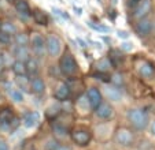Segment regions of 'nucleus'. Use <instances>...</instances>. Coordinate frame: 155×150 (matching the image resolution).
Returning <instances> with one entry per match:
<instances>
[{"label":"nucleus","mask_w":155,"mask_h":150,"mask_svg":"<svg viewBox=\"0 0 155 150\" xmlns=\"http://www.w3.org/2000/svg\"><path fill=\"white\" fill-rule=\"evenodd\" d=\"M59 70L66 77L76 75L77 70H78V64H77L76 59H74V56L70 52L63 53V56L61 58V60H59Z\"/></svg>","instance_id":"f257e3e1"},{"label":"nucleus","mask_w":155,"mask_h":150,"mask_svg":"<svg viewBox=\"0 0 155 150\" xmlns=\"http://www.w3.org/2000/svg\"><path fill=\"white\" fill-rule=\"evenodd\" d=\"M128 120L129 123L136 128V130H144L148 126V115L141 109H130L128 112Z\"/></svg>","instance_id":"f03ea898"},{"label":"nucleus","mask_w":155,"mask_h":150,"mask_svg":"<svg viewBox=\"0 0 155 150\" xmlns=\"http://www.w3.org/2000/svg\"><path fill=\"white\" fill-rule=\"evenodd\" d=\"M115 141L121 146L128 147L133 143L135 136H133V133L130 130H128V128H118L117 133H115Z\"/></svg>","instance_id":"7ed1b4c3"},{"label":"nucleus","mask_w":155,"mask_h":150,"mask_svg":"<svg viewBox=\"0 0 155 150\" xmlns=\"http://www.w3.org/2000/svg\"><path fill=\"white\" fill-rule=\"evenodd\" d=\"M45 46H47V52H48V55H50L51 58L58 56L59 53H61V51H62L61 40H59L58 36H54V34L48 36L47 42H45Z\"/></svg>","instance_id":"20e7f679"},{"label":"nucleus","mask_w":155,"mask_h":150,"mask_svg":"<svg viewBox=\"0 0 155 150\" xmlns=\"http://www.w3.org/2000/svg\"><path fill=\"white\" fill-rule=\"evenodd\" d=\"M87 98H88V102H89V107H91L92 109H96V108L102 104V93H100L99 89H96V87L88 89Z\"/></svg>","instance_id":"39448f33"},{"label":"nucleus","mask_w":155,"mask_h":150,"mask_svg":"<svg viewBox=\"0 0 155 150\" xmlns=\"http://www.w3.org/2000/svg\"><path fill=\"white\" fill-rule=\"evenodd\" d=\"M71 139L74 143L80 145V146H85L91 141V134L87 130H76L71 133Z\"/></svg>","instance_id":"423d86ee"},{"label":"nucleus","mask_w":155,"mask_h":150,"mask_svg":"<svg viewBox=\"0 0 155 150\" xmlns=\"http://www.w3.org/2000/svg\"><path fill=\"white\" fill-rule=\"evenodd\" d=\"M151 7H152L151 0H140L139 4L135 7V18L143 19V18L151 11Z\"/></svg>","instance_id":"0eeeda50"},{"label":"nucleus","mask_w":155,"mask_h":150,"mask_svg":"<svg viewBox=\"0 0 155 150\" xmlns=\"http://www.w3.org/2000/svg\"><path fill=\"white\" fill-rule=\"evenodd\" d=\"M95 113H96V116L99 119L107 120V119L113 117V115H114V109H113V107L110 104H107V102H102V104L95 109Z\"/></svg>","instance_id":"6e6552de"},{"label":"nucleus","mask_w":155,"mask_h":150,"mask_svg":"<svg viewBox=\"0 0 155 150\" xmlns=\"http://www.w3.org/2000/svg\"><path fill=\"white\" fill-rule=\"evenodd\" d=\"M69 95H70V87L64 83V82H61V83L55 87L54 97H55L58 101H64V100L69 98Z\"/></svg>","instance_id":"1a4fd4ad"},{"label":"nucleus","mask_w":155,"mask_h":150,"mask_svg":"<svg viewBox=\"0 0 155 150\" xmlns=\"http://www.w3.org/2000/svg\"><path fill=\"white\" fill-rule=\"evenodd\" d=\"M152 30V25L148 19H140L136 25V33H137L140 37H147V36L151 33Z\"/></svg>","instance_id":"9d476101"},{"label":"nucleus","mask_w":155,"mask_h":150,"mask_svg":"<svg viewBox=\"0 0 155 150\" xmlns=\"http://www.w3.org/2000/svg\"><path fill=\"white\" fill-rule=\"evenodd\" d=\"M38 121H40V115H38L37 112H29L24 116V119H22V123H24V126L26 128L36 127L38 124Z\"/></svg>","instance_id":"9b49d317"},{"label":"nucleus","mask_w":155,"mask_h":150,"mask_svg":"<svg viewBox=\"0 0 155 150\" xmlns=\"http://www.w3.org/2000/svg\"><path fill=\"white\" fill-rule=\"evenodd\" d=\"M30 42L33 45V49H35V52L41 55L44 51V38L40 33H33L32 37H30Z\"/></svg>","instance_id":"f8f14e48"},{"label":"nucleus","mask_w":155,"mask_h":150,"mask_svg":"<svg viewBox=\"0 0 155 150\" xmlns=\"http://www.w3.org/2000/svg\"><path fill=\"white\" fill-rule=\"evenodd\" d=\"M30 89L35 94H43L45 92V83L41 78H33L30 81Z\"/></svg>","instance_id":"ddd939ff"},{"label":"nucleus","mask_w":155,"mask_h":150,"mask_svg":"<svg viewBox=\"0 0 155 150\" xmlns=\"http://www.w3.org/2000/svg\"><path fill=\"white\" fill-rule=\"evenodd\" d=\"M104 94H106V97H107L110 101H114V102L120 101L121 98H122L120 90L115 89L114 86H106L104 87Z\"/></svg>","instance_id":"4468645a"},{"label":"nucleus","mask_w":155,"mask_h":150,"mask_svg":"<svg viewBox=\"0 0 155 150\" xmlns=\"http://www.w3.org/2000/svg\"><path fill=\"white\" fill-rule=\"evenodd\" d=\"M15 10L19 15H24V17H29L32 12H30V7L28 4L26 0H18L15 2Z\"/></svg>","instance_id":"2eb2a0df"},{"label":"nucleus","mask_w":155,"mask_h":150,"mask_svg":"<svg viewBox=\"0 0 155 150\" xmlns=\"http://www.w3.org/2000/svg\"><path fill=\"white\" fill-rule=\"evenodd\" d=\"M14 56L18 59V60H28L29 59V49H28V46L25 45H17L14 48Z\"/></svg>","instance_id":"dca6fc26"},{"label":"nucleus","mask_w":155,"mask_h":150,"mask_svg":"<svg viewBox=\"0 0 155 150\" xmlns=\"http://www.w3.org/2000/svg\"><path fill=\"white\" fill-rule=\"evenodd\" d=\"M139 71H140V74H141V77H143V78L150 79V78H152V75H154V67H152L150 63L144 61V63L140 64Z\"/></svg>","instance_id":"f3484780"},{"label":"nucleus","mask_w":155,"mask_h":150,"mask_svg":"<svg viewBox=\"0 0 155 150\" xmlns=\"http://www.w3.org/2000/svg\"><path fill=\"white\" fill-rule=\"evenodd\" d=\"M12 71L15 75H26L28 70H26V61L24 60H15L12 63Z\"/></svg>","instance_id":"a211bd4d"},{"label":"nucleus","mask_w":155,"mask_h":150,"mask_svg":"<svg viewBox=\"0 0 155 150\" xmlns=\"http://www.w3.org/2000/svg\"><path fill=\"white\" fill-rule=\"evenodd\" d=\"M32 17H33V19H35V22L37 23V25H41V26H45V25H48V18H47V15L44 14L43 11H38V10H36V11H33Z\"/></svg>","instance_id":"6ab92c4d"},{"label":"nucleus","mask_w":155,"mask_h":150,"mask_svg":"<svg viewBox=\"0 0 155 150\" xmlns=\"http://www.w3.org/2000/svg\"><path fill=\"white\" fill-rule=\"evenodd\" d=\"M52 131H54V135L58 136V138H64V136L68 135V130H66V127L64 126H62V124H52Z\"/></svg>","instance_id":"aec40b11"},{"label":"nucleus","mask_w":155,"mask_h":150,"mask_svg":"<svg viewBox=\"0 0 155 150\" xmlns=\"http://www.w3.org/2000/svg\"><path fill=\"white\" fill-rule=\"evenodd\" d=\"M26 70L29 74H37V71H38L37 60H36V59H32V58L28 59L26 60Z\"/></svg>","instance_id":"412c9836"},{"label":"nucleus","mask_w":155,"mask_h":150,"mask_svg":"<svg viewBox=\"0 0 155 150\" xmlns=\"http://www.w3.org/2000/svg\"><path fill=\"white\" fill-rule=\"evenodd\" d=\"M96 68H97V71H100V72L108 71V70L111 68V61H110V59H102V60H99L96 64Z\"/></svg>","instance_id":"4be33fe9"},{"label":"nucleus","mask_w":155,"mask_h":150,"mask_svg":"<svg viewBox=\"0 0 155 150\" xmlns=\"http://www.w3.org/2000/svg\"><path fill=\"white\" fill-rule=\"evenodd\" d=\"M0 30L7 33V34H15V33H17V27H15L14 23H11V22H3L0 25Z\"/></svg>","instance_id":"5701e85b"},{"label":"nucleus","mask_w":155,"mask_h":150,"mask_svg":"<svg viewBox=\"0 0 155 150\" xmlns=\"http://www.w3.org/2000/svg\"><path fill=\"white\" fill-rule=\"evenodd\" d=\"M15 42H17V45H25L26 46L28 44H29L30 38L28 37V34H25V33H15Z\"/></svg>","instance_id":"b1692460"},{"label":"nucleus","mask_w":155,"mask_h":150,"mask_svg":"<svg viewBox=\"0 0 155 150\" xmlns=\"http://www.w3.org/2000/svg\"><path fill=\"white\" fill-rule=\"evenodd\" d=\"M10 97H11V100L14 102H22L25 100V97H24V94H22V92L21 90H18V89H12V90H10Z\"/></svg>","instance_id":"393cba45"},{"label":"nucleus","mask_w":155,"mask_h":150,"mask_svg":"<svg viewBox=\"0 0 155 150\" xmlns=\"http://www.w3.org/2000/svg\"><path fill=\"white\" fill-rule=\"evenodd\" d=\"M88 26L91 27L92 30L99 32V33H108V32H110V29H108V27L103 26V25H97V23H94V22H88Z\"/></svg>","instance_id":"a878e982"},{"label":"nucleus","mask_w":155,"mask_h":150,"mask_svg":"<svg viewBox=\"0 0 155 150\" xmlns=\"http://www.w3.org/2000/svg\"><path fill=\"white\" fill-rule=\"evenodd\" d=\"M10 42H11V34H7V33L0 30V44L7 45V44H10Z\"/></svg>","instance_id":"bb28decb"},{"label":"nucleus","mask_w":155,"mask_h":150,"mask_svg":"<svg viewBox=\"0 0 155 150\" xmlns=\"http://www.w3.org/2000/svg\"><path fill=\"white\" fill-rule=\"evenodd\" d=\"M52 12H54V14H55V15H58V17H61L62 19H66V20L69 19V14H68V12L62 11V10L56 8V7H52Z\"/></svg>","instance_id":"cd10ccee"},{"label":"nucleus","mask_w":155,"mask_h":150,"mask_svg":"<svg viewBox=\"0 0 155 150\" xmlns=\"http://www.w3.org/2000/svg\"><path fill=\"white\" fill-rule=\"evenodd\" d=\"M28 82H29V79L26 75H17V83L19 86H26Z\"/></svg>","instance_id":"c85d7f7f"},{"label":"nucleus","mask_w":155,"mask_h":150,"mask_svg":"<svg viewBox=\"0 0 155 150\" xmlns=\"http://www.w3.org/2000/svg\"><path fill=\"white\" fill-rule=\"evenodd\" d=\"M111 82L114 85H122V82H124L122 75H121V74H114L111 77Z\"/></svg>","instance_id":"c756f323"},{"label":"nucleus","mask_w":155,"mask_h":150,"mask_svg":"<svg viewBox=\"0 0 155 150\" xmlns=\"http://www.w3.org/2000/svg\"><path fill=\"white\" fill-rule=\"evenodd\" d=\"M59 142H56V141H48V143H47V150H58V147H59Z\"/></svg>","instance_id":"7c9ffc66"},{"label":"nucleus","mask_w":155,"mask_h":150,"mask_svg":"<svg viewBox=\"0 0 155 150\" xmlns=\"http://www.w3.org/2000/svg\"><path fill=\"white\" fill-rule=\"evenodd\" d=\"M117 36H118V38H121V40H128L129 38V33L125 32V30H118Z\"/></svg>","instance_id":"2f4dec72"},{"label":"nucleus","mask_w":155,"mask_h":150,"mask_svg":"<svg viewBox=\"0 0 155 150\" xmlns=\"http://www.w3.org/2000/svg\"><path fill=\"white\" fill-rule=\"evenodd\" d=\"M121 48H122V51H126V52H129V51H132V49H133V44L124 42V44H121Z\"/></svg>","instance_id":"473e14b6"},{"label":"nucleus","mask_w":155,"mask_h":150,"mask_svg":"<svg viewBox=\"0 0 155 150\" xmlns=\"http://www.w3.org/2000/svg\"><path fill=\"white\" fill-rule=\"evenodd\" d=\"M18 124H19V120H18L17 117H12L11 123H10V126H11V128H17V127H18Z\"/></svg>","instance_id":"72a5a7b5"},{"label":"nucleus","mask_w":155,"mask_h":150,"mask_svg":"<svg viewBox=\"0 0 155 150\" xmlns=\"http://www.w3.org/2000/svg\"><path fill=\"white\" fill-rule=\"evenodd\" d=\"M0 150H10L8 145L6 141H0Z\"/></svg>","instance_id":"f704fd0d"},{"label":"nucleus","mask_w":155,"mask_h":150,"mask_svg":"<svg viewBox=\"0 0 155 150\" xmlns=\"http://www.w3.org/2000/svg\"><path fill=\"white\" fill-rule=\"evenodd\" d=\"M139 2H140V0H128V6L129 7H136L139 4Z\"/></svg>","instance_id":"c9c22d12"},{"label":"nucleus","mask_w":155,"mask_h":150,"mask_svg":"<svg viewBox=\"0 0 155 150\" xmlns=\"http://www.w3.org/2000/svg\"><path fill=\"white\" fill-rule=\"evenodd\" d=\"M77 42L80 44V46H81V48H85V46H87V42H85L82 38H80V37H77Z\"/></svg>","instance_id":"e433bc0d"},{"label":"nucleus","mask_w":155,"mask_h":150,"mask_svg":"<svg viewBox=\"0 0 155 150\" xmlns=\"http://www.w3.org/2000/svg\"><path fill=\"white\" fill-rule=\"evenodd\" d=\"M73 10H74V12H76L77 15H81V14H82V10L80 8V7H76V6H74V8H73Z\"/></svg>","instance_id":"4c0bfd02"},{"label":"nucleus","mask_w":155,"mask_h":150,"mask_svg":"<svg viewBox=\"0 0 155 150\" xmlns=\"http://www.w3.org/2000/svg\"><path fill=\"white\" fill-rule=\"evenodd\" d=\"M151 134H152V135L155 136V121H154V123L151 124Z\"/></svg>","instance_id":"58836bf2"},{"label":"nucleus","mask_w":155,"mask_h":150,"mask_svg":"<svg viewBox=\"0 0 155 150\" xmlns=\"http://www.w3.org/2000/svg\"><path fill=\"white\" fill-rule=\"evenodd\" d=\"M4 66V59H3V56L0 55V70H2V67Z\"/></svg>","instance_id":"ea45409f"},{"label":"nucleus","mask_w":155,"mask_h":150,"mask_svg":"<svg viewBox=\"0 0 155 150\" xmlns=\"http://www.w3.org/2000/svg\"><path fill=\"white\" fill-rule=\"evenodd\" d=\"M8 2H12V0H8Z\"/></svg>","instance_id":"a19ab883"}]
</instances>
